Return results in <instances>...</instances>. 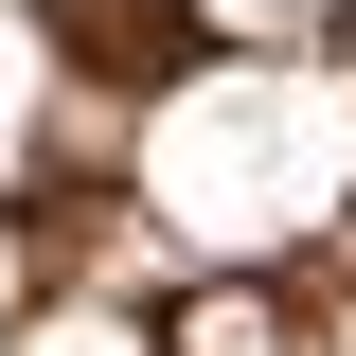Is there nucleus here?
I'll return each instance as SVG.
<instances>
[{"mask_svg": "<svg viewBox=\"0 0 356 356\" xmlns=\"http://www.w3.org/2000/svg\"><path fill=\"white\" fill-rule=\"evenodd\" d=\"M178 356H303V339H285V321H267L250 285H214V303H196V339H178Z\"/></svg>", "mask_w": 356, "mask_h": 356, "instance_id": "obj_4", "label": "nucleus"}, {"mask_svg": "<svg viewBox=\"0 0 356 356\" xmlns=\"http://www.w3.org/2000/svg\"><path fill=\"white\" fill-rule=\"evenodd\" d=\"M339 18H356V0H339Z\"/></svg>", "mask_w": 356, "mask_h": 356, "instance_id": "obj_8", "label": "nucleus"}, {"mask_svg": "<svg viewBox=\"0 0 356 356\" xmlns=\"http://www.w3.org/2000/svg\"><path fill=\"white\" fill-rule=\"evenodd\" d=\"M0 321H18V232H0Z\"/></svg>", "mask_w": 356, "mask_h": 356, "instance_id": "obj_6", "label": "nucleus"}, {"mask_svg": "<svg viewBox=\"0 0 356 356\" xmlns=\"http://www.w3.org/2000/svg\"><path fill=\"white\" fill-rule=\"evenodd\" d=\"M0 356H161V339H143L125 303H18V321H0Z\"/></svg>", "mask_w": 356, "mask_h": 356, "instance_id": "obj_3", "label": "nucleus"}, {"mask_svg": "<svg viewBox=\"0 0 356 356\" xmlns=\"http://www.w3.org/2000/svg\"><path fill=\"white\" fill-rule=\"evenodd\" d=\"M54 143V36H36V0H0V178Z\"/></svg>", "mask_w": 356, "mask_h": 356, "instance_id": "obj_2", "label": "nucleus"}, {"mask_svg": "<svg viewBox=\"0 0 356 356\" xmlns=\"http://www.w3.org/2000/svg\"><path fill=\"white\" fill-rule=\"evenodd\" d=\"M339 214H356V72H303L285 36H232L214 72H178L143 107V232L178 267L250 285V267L321 250Z\"/></svg>", "mask_w": 356, "mask_h": 356, "instance_id": "obj_1", "label": "nucleus"}, {"mask_svg": "<svg viewBox=\"0 0 356 356\" xmlns=\"http://www.w3.org/2000/svg\"><path fill=\"white\" fill-rule=\"evenodd\" d=\"M196 18H214V36H303L321 0H196Z\"/></svg>", "mask_w": 356, "mask_h": 356, "instance_id": "obj_5", "label": "nucleus"}, {"mask_svg": "<svg viewBox=\"0 0 356 356\" xmlns=\"http://www.w3.org/2000/svg\"><path fill=\"white\" fill-rule=\"evenodd\" d=\"M321 356H356V303H339V321H321Z\"/></svg>", "mask_w": 356, "mask_h": 356, "instance_id": "obj_7", "label": "nucleus"}]
</instances>
